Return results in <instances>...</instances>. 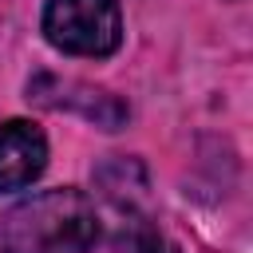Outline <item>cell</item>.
Listing matches in <instances>:
<instances>
[{"label": "cell", "mask_w": 253, "mask_h": 253, "mask_svg": "<svg viewBox=\"0 0 253 253\" xmlns=\"http://www.w3.org/2000/svg\"><path fill=\"white\" fill-rule=\"evenodd\" d=\"M99 241L95 202L75 186H55L24 198L0 221L4 253H87Z\"/></svg>", "instance_id": "1"}, {"label": "cell", "mask_w": 253, "mask_h": 253, "mask_svg": "<svg viewBox=\"0 0 253 253\" xmlns=\"http://www.w3.org/2000/svg\"><path fill=\"white\" fill-rule=\"evenodd\" d=\"M40 28L55 51L83 59H107L123 43L119 0H47Z\"/></svg>", "instance_id": "2"}, {"label": "cell", "mask_w": 253, "mask_h": 253, "mask_svg": "<svg viewBox=\"0 0 253 253\" xmlns=\"http://www.w3.org/2000/svg\"><path fill=\"white\" fill-rule=\"evenodd\" d=\"M28 99H36L43 107H55V111H79L83 119H91L103 130H119L130 115L126 103L115 99L111 91L79 83V79H59V75H36L28 83Z\"/></svg>", "instance_id": "3"}, {"label": "cell", "mask_w": 253, "mask_h": 253, "mask_svg": "<svg viewBox=\"0 0 253 253\" xmlns=\"http://www.w3.org/2000/svg\"><path fill=\"white\" fill-rule=\"evenodd\" d=\"M47 166V134L32 119L0 123V194L32 186Z\"/></svg>", "instance_id": "4"}, {"label": "cell", "mask_w": 253, "mask_h": 253, "mask_svg": "<svg viewBox=\"0 0 253 253\" xmlns=\"http://www.w3.org/2000/svg\"><path fill=\"white\" fill-rule=\"evenodd\" d=\"M115 245H119V253H174V249L166 245V237H162L146 217H130V221H123Z\"/></svg>", "instance_id": "5"}]
</instances>
